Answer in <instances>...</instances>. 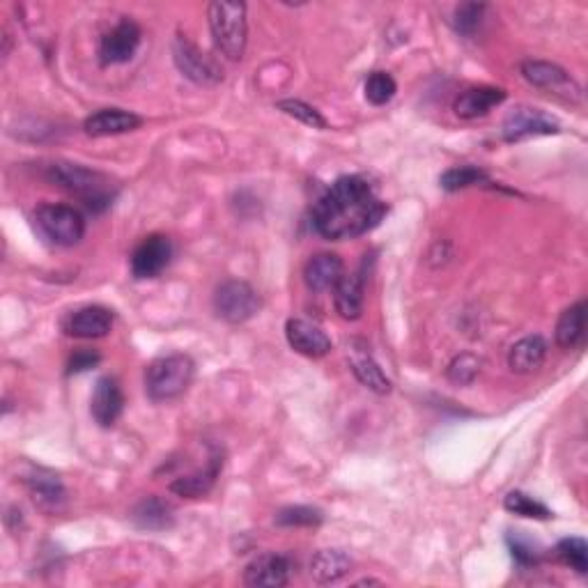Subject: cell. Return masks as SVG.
I'll use <instances>...</instances> for the list:
<instances>
[{
	"label": "cell",
	"mask_w": 588,
	"mask_h": 588,
	"mask_svg": "<svg viewBox=\"0 0 588 588\" xmlns=\"http://www.w3.org/2000/svg\"><path fill=\"white\" fill-rule=\"evenodd\" d=\"M386 214V203L377 198L370 182L361 175H345L317 200L313 210L315 230L331 242H343L366 235L379 226Z\"/></svg>",
	"instance_id": "6da1fadb"
},
{
	"label": "cell",
	"mask_w": 588,
	"mask_h": 588,
	"mask_svg": "<svg viewBox=\"0 0 588 588\" xmlns=\"http://www.w3.org/2000/svg\"><path fill=\"white\" fill-rule=\"evenodd\" d=\"M46 175L58 187H63L65 191L74 193L76 198H81L90 212H104L106 207L113 205L115 193H118V187H115L111 177L79 164L56 161V164L49 166V173Z\"/></svg>",
	"instance_id": "7a4b0ae2"
},
{
	"label": "cell",
	"mask_w": 588,
	"mask_h": 588,
	"mask_svg": "<svg viewBox=\"0 0 588 588\" xmlns=\"http://www.w3.org/2000/svg\"><path fill=\"white\" fill-rule=\"evenodd\" d=\"M196 375V363L187 354H166L154 359L145 370V391L154 402L180 398Z\"/></svg>",
	"instance_id": "3957f363"
},
{
	"label": "cell",
	"mask_w": 588,
	"mask_h": 588,
	"mask_svg": "<svg viewBox=\"0 0 588 588\" xmlns=\"http://www.w3.org/2000/svg\"><path fill=\"white\" fill-rule=\"evenodd\" d=\"M210 30L216 49L228 60H242L249 42V21L244 3H216L210 5Z\"/></svg>",
	"instance_id": "277c9868"
},
{
	"label": "cell",
	"mask_w": 588,
	"mask_h": 588,
	"mask_svg": "<svg viewBox=\"0 0 588 588\" xmlns=\"http://www.w3.org/2000/svg\"><path fill=\"white\" fill-rule=\"evenodd\" d=\"M42 235L56 246H76L85 235V219L69 205H42L35 212Z\"/></svg>",
	"instance_id": "5b68a950"
},
{
	"label": "cell",
	"mask_w": 588,
	"mask_h": 588,
	"mask_svg": "<svg viewBox=\"0 0 588 588\" xmlns=\"http://www.w3.org/2000/svg\"><path fill=\"white\" fill-rule=\"evenodd\" d=\"M214 311L230 324L249 322L260 311V297L246 281H226L216 288Z\"/></svg>",
	"instance_id": "8992f818"
},
{
	"label": "cell",
	"mask_w": 588,
	"mask_h": 588,
	"mask_svg": "<svg viewBox=\"0 0 588 588\" xmlns=\"http://www.w3.org/2000/svg\"><path fill=\"white\" fill-rule=\"evenodd\" d=\"M173 58L180 72L198 85H214L223 79V69L198 49L187 35H177L173 44Z\"/></svg>",
	"instance_id": "52a82bcc"
},
{
	"label": "cell",
	"mask_w": 588,
	"mask_h": 588,
	"mask_svg": "<svg viewBox=\"0 0 588 588\" xmlns=\"http://www.w3.org/2000/svg\"><path fill=\"white\" fill-rule=\"evenodd\" d=\"M561 127L552 115L533 106H515L504 120V138L508 143H520L531 136L559 134Z\"/></svg>",
	"instance_id": "ba28073f"
},
{
	"label": "cell",
	"mask_w": 588,
	"mask_h": 588,
	"mask_svg": "<svg viewBox=\"0 0 588 588\" xmlns=\"http://www.w3.org/2000/svg\"><path fill=\"white\" fill-rule=\"evenodd\" d=\"M522 76L531 85H536L540 90H549L554 95H559L568 102H579L582 99V90L575 83V79L554 63H543V60H526L522 63Z\"/></svg>",
	"instance_id": "9c48e42d"
},
{
	"label": "cell",
	"mask_w": 588,
	"mask_h": 588,
	"mask_svg": "<svg viewBox=\"0 0 588 588\" xmlns=\"http://www.w3.org/2000/svg\"><path fill=\"white\" fill-rule=\"evenodd\" d=\"M141 28H138L136 21L122 19L118 26L108 30L102 37V44H99V60L102 65H125L134 58V53L141 46Z\"/></svg>",
	"instance_id": "30bf717a"
},
{
	"label": "cell",
	"mask_w": 588,
	"mask_h": 588,
	"mask_svg": "<svg viewBox=\"0 0 588 588\" xmlns=\"http://www.w3.org/2000/svg\"><path fill=\"white\" fill-rule=\"evenodd\" d=\"M173 244L166 235H150L131 253V274L136 278H154L170 265Z\"/></svg>",
	"instance_id": "8fae6325"
},
{
	"label": "cell",
	"mask_w": 588,
	"mask_h": 588,
	"mask_svg": "<svg viewBox=\"0 0 588 588\" xmlns=\"http://www.w3.org/2000/svg\"><path fill=\"white\" fill-rule=\"evenodd\" d=\"M285 338L294 352L304 354L308 359H322L331 352V340L317 324L292 317L285 324Z\"/></svg>",
	"instance_id": "7c38bea8"
},
{
	"label": "cell",
	"mask_w": 588,
	"mask_h": 588,
	"mask_svg": "<svg viewBox=\"0 0 588 588\" xmlns=\"http://www.w3.org/2000/svg\"><path fill=\"white\" fill-rule=\"evenodd\" d=\"M292 563L283 554H260L244 570V584L258 588H278L290 582Z\"/></svg>",
	"instance_id": "4fadbf2b"
},
{
	"label": "cell",
	"mask_w": 588,
	"mask_h": 588,
	"mask_svg": "<svg viewBox=\"0 0 588 588\" xmlns=\"http://www.w3.org/2000/svg\"><path fill=\"white\" fill-rule=\"evenodd\" d=\"M125 409V393H122L118 379L102 377L92 391L90 412L102 428H113Z\"/></svg>",
	"instance_id": "5bb4252c"
},
{
	"label": "cell",
	"mask_w": 588,
	"mask_h": 588,
	"mask_svg": "<svg viewBox=\"0 0 588 588\" xmlns=\"http://www.w3.org/2000/svg\"><path fill=\"white\" fill-rule=\"evenodd\" d=\"M113 327V313L104 306H83L63 320V331L72 338H104Z\"/></svg>",
	"instance_id": "9a60e30c"
},
{
	"label": "cell",
	"mask_w": 588,
	"mask_h": 588,
	"mask_svg": "<svg viewBox=\"0 0 588 588\" xmlns=\"http://www.w3.org/2000/svg\"><path fill=\"white\" fill-rule=\"evenodd\" d=\"M223 467V453L214 451L210 455V460L205 462V467H200L193 471L189 476H180L170 483V492L177 494V497H187V499H200L207 497L212 492V487L216 485V478L221 474Z\"/></svg>",
	"instance_id": "2e32d148"
},
{
	"label": "cell",
	"mask_w": 588,
	"mask_h": 588,
	"mask_svg": "<svg viewBox=\"0 0 588 588\" xmlns=\"http://www.w3.org/2000/svg\"><path fill=\"white\" fill-rule=\"evenodd\" d=\"M143 125L141 115L122 111V108H102V111L92 113L88 120L83 122L85 134L92 138H104V136H118L134 131Z\"/></svg>",
	"instance_id": "e0dca14e"
},
{
	"label": "cell",
	"mask_w": 588,
	"mask_h": 588,
	"mask_svg": "<svg viewBox=\"0 0 588 588\" xmlns=\"http://www.w3.org/2000/svg\"><path fill=\"white\" fill-rule=\"evenodd\" d=\"M343 274L345 265L336 253H317L304 267V281L313 292L334 290Z\"/></svg>",
	"instance_id": "ac0fdd59"
},
{
	"label": "cell",
	"mask_w": 588,
	"mask_h": 588,
	"mask_svg": "<svg viewBox=\"0 0 588 588\" xmlns=\"http://www.w3.org/2000/svg\"><path fill=\"white\" fill-rule=\"evenodd\" d=\"M506 90L490 88V85H481V88H469L455 99V115L462 120H476L483 118L492 111L494 106L504 104Z\"/></svg>",
	"instance_id": "d6986e66"
},
{
	"label": "cell",
	"mask_w": 588,
	"mask_h": 588,
	"mask_svg": "<svg viewBox=\"0 0 588 588\" xmlns=\"http://www.w3.org/2000/svg\"><path fill=\"white\" fill-rule=\"evenodd\" d=\"M363 294H366V278L363 272L343 274L334 288L336 311L343 320H359L363 313Z\"/></svg>",
	"instance_id": "ffe728a7"
},
{
	"label": "cell",
	"mask_w": 588,
	"mask_h": 588,
	"mask_svg": "<svg viewBox=\"0 0 588 588\" xmlns=\"http://www.w3.org/2000/svg\"><path fill=\"white\" fill-rule=\"evenodd\" d=\"M547 357V340L543 336H526L510 347L508 366L517 375H529L543 366Z\"/></svg>",
	"instance_id": "44dd1931"
},
{
	"label": "cell",
	"mask_w": 588,
	"mask_h": 588,
	"mask_svg": "<svg viewBox=\"0 0 588 588\" xmlns=\"http://www.w3.org/2000/svg\"><path fill=\"white\" fill-rule=\"evenodd\" d=\"M131 522H134L138 529L147 531H166L175 524V515L170 504L159 497H145L138 501L131 510Z\"/></svg>",
	"instance_id": "7402d4cb"
},
{
	"label": "cell",
	"mask_w": 588,
	"mask_h": 588,
	"mask_svg": "<svg viewBox=\"0 0 588 588\" xmlns=\"http://www.w3.org/2000/svg\"><path fill=\"white\" fill-rule=\"evenodd\" d=\"M26 483L30 487V494H33V501L42 510H58L65 504V487L60 483V478L51 471L37 469L33 476L26 478Z\"/></svg>",
	"instance_id": "603a6c76"
},
{
	"label": "cell",
	"mask_w": 588,
	"mask_h": 588,
	"mask_svg": "<svg viewBox=\"0 0 588 588\" xmlns=\"http://www.w3.org/2000/svg\"><path fill=\"white\" fill-rule=\"evenodd\" d=\"M352 568V559L340 549H320L311 559V577L320 584L338 582Z\"/></svg>",
	"instance_id": "cb8c5ba5"
},
{
	"label": "cell",
	"mask_w": 588,
	"mask_h": 588,
	"mask_svg": "<svg viewBox=\"0 0 588 588\" xmlns=\"http://www.w3.org/2000/svg\"><path fill=\"white\" fill-rule=\"evenodd\" d=\"M352 373L366 389L379 393V396H386L393 389L391 379L384 375V370L370 357V352H366V347L363 350H352Z\"/></svg>",
	"instance_id": "d4e9b609"
},
{
	"label": "cell",
	"mask_w": 588,
	"mask_h": 588,
	"mask_svg": "<svg viewBox=\"0 0 588 588\" xmlns=\"http://www.w3.org/2000/svg\"><path fill=\"white\" fill-rule=\"evenodd\" d=\"M586 334V301H577L575 306L566 308L556 322V345L563 350H570L577 343H582Z\"/></svg>",
	"instance_id": "484cf974"
},
{
	"label": "cell",
	"mask_w": 588,
	"mask_h": 588,
	"mask_svg": "<svg viewBox=\"0 0 588 588\" xmlns=\"http://www.w3.org/2000/svg\"><path fill=\"white\" fill-rule=\"evenodd\" d=\"M504 508L508 510V513L529 517V520H549V517H554L552 510H549L545 504H540L538 499H533L520 490L508 492V497L504 499Z\"/></svg>",
	"instance_id": "4316f807"
},
{
	"label": "cell",
	"mask_w": 588,
	"mask_h": 588,
	"mask_svg": "<svg viewBox=\"0 0 588 588\" xmlns=\"http://www.w3.org/2000/svg\"><path fill=\"white\" fill-rule=\"evenodd\" d=\"M481 182H487V173L483 168H476V166L448 168L446 173L439 177L441 189H446V191H460V189L474 187V184H481Z\"/></svg>",
	"instance_id": "83f0119b"
},
{
	"label": "cell",
	"mask_w": 588,
	"mask_h": 588,
	"mask_svg": "<svg viewBox=\"0 0 588 588\" xmlns=\"http://www.w3.org/2000/svg\"><path fill=\"white\" fill-rule=\"evenodd\" d=\"M363 92H366V99L375 106L389 104L398 92V83L389 72H373L366 79L363 85Z\"/></svg>",
	"instance_id": "f1b7e54d"
},
{
	"label": "cell",
	"mask_w": 588,
	"mask_h": 588,
	"mask_svg": "<svg viewBox=\"0 0 588 588\" xmlns=\"http://www.w3.org/2000/svg\"><path fill=\"white\" fill-rule=\"evenodd\" d=\"M556 554L559 559L577 570L579 575H586L588 572V545L584 538H563L559 545H556Z\"/></svg>",
	"instance_id": "f546056e"
},
{
	"label": "cell",
	"mask_w": 588,
	"mask_h": 588,
	"mask_svg": "<svg viewBox=\"0 0 588 588\" xmlns=\"http://www.w3.org/2000/svg\"><path fill=\"white\" fill-rule=\"evenodd\" d=\"M487 12V5L485 3H462L455 7V14H453V26L458 30L460 35H476V30L481 28L483 17Z\"/></svg>",
	"instance_id": "4dcf8cb0"
},
{
	"label": "cell",
	"mask_w": 588,
	"mask_h": 588,
	"mask_svg": "<svg viewBox=\"0 0 588 588\" xmlns=\"http://www.w3.org/2000/svg\"><path fill=\"white\" fill-rule=\"evenodd\" d=\"M278 111H283L285 115H290V118L299 120L301 125L306 127H313V129H327V120L322 118L320 111L313 108L311 104L301 102V99H283V102H278Z\"/></svg>",
	"instance_id": "1f68e13d"
},
{
	"label": "cell",
	"mask_w": 588,
	"mask_h": 588,
	"mask_svg": "<svg viewBox=\"0 0 588 588\" xmlns=\"http://www.w3.org/2000/svg\"><path fill=\"white\" fill-rule=\"evenodd\" d=\"M322 520V510L311 506H288L276 513L278 526H320Z\"/></svg>",
	"instance_id": "d6a6232c"
},
{
	"label": "cell",
	"mask_w": 588,
	"mask_h": 588,
	"mask_svg": "<svg viewBox=\"0 0 588 588\" xmlns=\"http://www.w3.org/2000/svg\"><path fill=\"white\" fill-rule=\"evenodd\" d=\"M478 375H481V359L474 357V354H469V352L455 357L451 361V366H448V379L458 386L471 384Z\"/></svg>",
	"instance_id": "836d02e7"
},
{
	"label": "cell",
	"mask_w": 588,
	"mask_h": 588,
	"mask_svg": "<svg viewBox=\"0 0 588 588\" xmlns=\"http://www.w3.org/2000/svg\"><path fill=\"white\" fill-rule=\"evenodd\" d=\"M508 545H510V554H513V559L520 563V566H536L540 561V552H538V545L531 543L529 538L520 536V533H510L508 536Z\"/></svg>",
	"instance_id": "e575fe53"
},
{
	"label": "cell",
	"mask_w": 588,
	"mask_h": 588,
	"mask_svg": "<svg viewBox=\"0 0 588 588\" xmlns=\"http://www.w3.org/2000/svg\"><path fill=\"white\" fill-rule=\"evenodd\" d=\"M99 361H102V357H99L97 352L81 350V352H76L72 359H69V363H67V373H69V375H74V373H85V370L95 368Z\"/></svg>",
	"instance_id": "d590c367"
}]
</instances>
